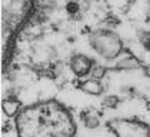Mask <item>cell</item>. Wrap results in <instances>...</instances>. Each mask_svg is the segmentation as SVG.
I'll list each match as a JSON object with an SVG mask.
<instances>
[{
	"instance_id": "8992f818",
	"label": "cell",
	"mask_w": 150,
	"mask_h": 137,
	"mask_svg": "<svg viewBox=\"0 0 150 137\" xmlns=\"http://www.w3.org/2000/svg\"><path fill=\"white\" fill-rule=\"evenodd\" d=\"M79 89L83 90L84 93H87V94L99 96V94H102V93H103L104 86H103V83H102V80L93 79V77H86V79H83L80 81Z\"/></svg>"
},
{
	"instance_id": "277c9868",
	"label": "cell",
	"mask_w": 150,
	"mask_h": 137,
	"mask_svg": "<svg viewBox=\"0 0 150 137\" xmlns=\"http://www.w3.org/2000/svg\"><path fill=\"white\" fill-rule=\"evenodd\" d=\"M94 64L96 63L93 61L92 57L83 53H76L69 59V68L79 79H86L87 76H90Z\"/></svg>"
},
{
	"instance_id": "7a4b0ae2",
	"label": "cell",
	"mask_w": 150,
	"mask_h": 137,
	"mask_svg": "<svg viewBox=\"0 0 150 137\" xmlns=\"http://www.w3.org/2000/svg\"><path fill=\"white\" fill-rule=\"evenodd\" d=\"M89 44L104 60H115L125 53V44L119 34L110 29H97L89 36Z\"/></svg>"
},
{
	"instance_id": "3957f363",
	"label": "cell",
	"mask_w": 150,
	"mask_h": 137,
	"mask_svg": "<svg viewBox=\"0 0 150 137\" xmlns=\"http://www.w3.org/2000/svg\"><path fill=\"white\" fill-rule=\"evenodd\" d=\"M107 127L116 137H150V126L137 119H113Z\"/></svg>"
},
{
	"instance_id": "52a82bcc",
	"label": "cell",
	"mask_w": 150,
	"mask_h": 137,
	"mask_svg": "<svg viewBox=\"0 0 150 137\" xmlns=\"http://www.w3.org/2000/svg\"><path fill=\"white\" fill-rule=\"evenodd\" d=\"M83 123L84 126L87 127V129H97L99 126H100V117H99V114L94 113V112H86V113L83 114Z\"/></svg>"
},
{
	"instance_id": "5b68a950",
	"label": "cell",
	"mask_w": 150,
	"mask_h": 137,
	"mask_svg": "<svg viewBox=\"0 0 150 137\" xmlns=\"http://www.w3.org/2000/svg\"><path fill=\"white\" fill-rule=\"evenodd\" d=\"M22 102L17 99V97H13V96H9V97H6V99H3V102H1V110H3V113L6 114L7 117H13V119H16L19 113L22 112Z\"/></svg>"
},
{
	"instance_id": "6da1fadb",
	"label": "cell",
	"mask_w": 150,
	"mask_h": 137,
	"mask_svg": "<svg viewBox=\"0 0 150 137\" xmlns=\"http://www.w3.org/2000/svg\"><path fill=\"white\" fill-rule=\"evenodd\" d=\"M17 137H74L73 116L57 100H42L22 109L14 119Z\"/></svg>"
},
{
	"instance_id": "ba28073f",
	"label": "cell",
	"mask_w": 150,
	"mask_h": 137,
	"mask_svg": "<svg viewBox=\"0 0 150 137\" xmlns=\"http://www.w3.org/2000/svg\"><path fill=\"white\" fill-rule=\"evenodd\" d=\"M116 103H117V99H116L115 96H113V97L109 96V97L104 99V106H109V107H110V106H115Z\"/></svg>"
},
{
	"instance_id": "9c48e42d",
	"label": "cell",
	"mask_w": 150,
	"mask_h": 137,
	"mask_svg": "<svg viewBox=\"0 0 150 137\" xmlns=\"http://www.w3.org/2000/svg\"><path fill=\"white\" fill-rule=\"evenodd\" d=\"M143 44L146 46V49L150 52V32L144 34V37H143Z\"/></svg>"
}]
</instances>
